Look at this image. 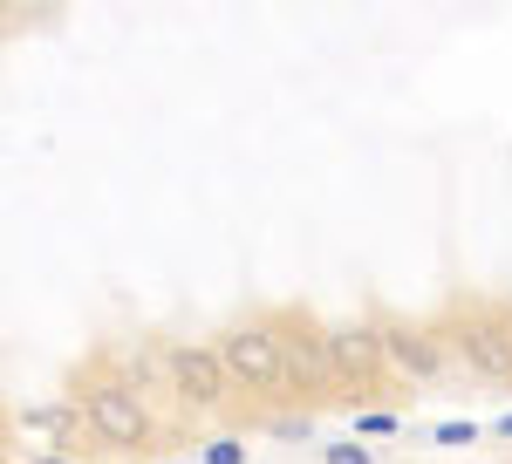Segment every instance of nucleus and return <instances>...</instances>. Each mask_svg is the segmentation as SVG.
I'll list each match as a JSON object with an SVG mask.
<instances>
[{
  "mask_svg": "<svg viewBox=\"0 0 512 464\" xmlns=\"http://www.w3.org/2000/svg\"><path fill=\"white\" fill-rule=\"evenodd\" d=\"M219 362H226V376L246 389H287V362H280V335L274 328H260V321H246L233 335H219Z\"/></svg>",
  "mask_w": 512,
  "mask_h": 464,
  "instance_id": "f257e3e1",
  "label": "nucleus"
},
{
  "mask_svg": "<svg viewBox=\"0 0 512 464\" xmlns=\"http://www.w3.org/2000/svg\"><path fill=\"white\" fill-rule=\"evenodd\" d=\"M458 355L472 362L478 376H499L512 383V314H478L458 328Z\"/></svg>",
  "mask_w": 512,
  "mask_h": 464,
  "instance_id": "39448f33",
  "label": "nucleus"
},
{
  "mask_svg": "<svg viewBox=\"0 0 512 464\" xmlns=\"http://www.w3.org/2000/svg\"><path fill=\"white\" fill-rule=\"evenodd\" d=\"M82 417H89V430L103 444H144V430H151V410L137 403V389H123V383H96Z\"/></svg>",
  "mask_w": 512,
  "mask_h": 464,
  "instance_id": "f03ea898",
  "label": "nucleus"
},
{
  "mask_svg": "<svg viewBox=\"0 0 512 464\" xmlns=\"http://www.w3.org/2000/svg\"><path fill=\"white\" fill-rule=\"evenodd\" d=\"M35 464H69V458H35Z\"/></svg>",
  "mask_w": 512,
  "mask_h": 464,
  "instance_id": "ddd939ff",
  "label": "nucleus"
},
{
  "mask_svg": "<svg viewBox=\"0 0 512 464\" xmlns=\"http://www.w3.org/2000/svg\"><path fill=\"white\" fill-rule=\"evenodd\" d=\"M328 355H335V376H342V389L369 383L390 355H383V328H362V321H349V328H328Z\"/></svg>",
  "mask_w": 512,
  "mask_h": 464,
  "instance_id": "423d86ee",
  "label": "nucleus"
},
{
  "mask_svg": "<svg viewBox=\"0 0 512 464\" xmlns=\"http://www.w3.org/2000/svg\"><path fill=\"white\" fill-rule=\"evenodd\" d=\"M171 389L192 403V410H212V403H226V362H219V348H171Z\"/></svg>",
  "mask_w": 512,
  "mask_h": 464,
  "instance_id": "20e7f679",
  "label": "nucleus"
},
{
  "mask_svg": "<svg viewBox=\"0 0 512 464\" xmlns=\"http://www.w3.org/2000/svg\"><path fill=\"white\" fill-rule=\"evenodd\" d=\"M198 464H246V444H239V437H212V444L198 451Z\"/></svg>",
  "mask_w": 512,
  "mask_h": 464,
  "instance_id": "6e6552de",
  "label": "nucleus"
},
{
  "mask_svg": "<svg viewBox=\"0 0 512 464\" xmlns=\"http://www.w3.org/2000/svg\"><path fill=\"white\" fill-rule=\"evenodd\" d=\"M383 355H390L410 383H431L437 369H444V348H437V335H417V328H383Z\"/></svg>",
  "mask_w": 512,
  "mask_h": 464,
  "instance_id": "0eeeda50",
  "label": "nucleus"
},
{
  "mask_svg": "<svg viewBox=\"0 0 512 464\" xmlns=\"http://www.w3.org/2000/svg\"><path fill=\"white\" fill-rule=\"evenodd\" d=\"M171 464H178V458H171Z\"/></svg>",
  "mask_w": 512,
  "mask_h": 464,
  "instance_id": "4468645a",
  "label": "nucleus"
},
{
  "mask_svg": "<svg viewBox=\"0 0 512 464\" xmlns=\"http://www.w3.org/2000/svg\"><path fill=\"white\" fill-rule=\"evenodd\" d=\"M499 437H512V417H499Z\"/></svg>",
  "mask_w": 512,
  "mask_h": 464,
  "instance_id": "f8f14e48",
  "label": "nucleus"
},
{
  "mask_svg": "<svg viewBox=\"0 0 512 464\" xmlns=\"http://www.w3.org/2000/svg\"><path fill=\"white\" fill-rule=\"evenodd\" d=\"M437 444L444 451H465V444H478V424H437Z\"/></svg>",
  "mask_w": 512,
  "mask_h": 464,
  "instance_id": "1a4fd4ad",
  "label": "nucleus"
},
{
  "mask_svg": "<svg viewBox=\"0 0 512 464\" xmlns=\"http://www.w3.org/2000/svg\"><path fill=\"white\" fill-rule=\"evenodd\" d=\"M274 335H280V362H287V389H342L335 355H328V335H315L308 321H287Z\"/></svg>",
  "mask_w": 512,
  "mask_h": 464,
  "instance_id": "7ed1b4c3",
  "label": "nucleus"
},
{
  "mask_svg": "<svg viewBox=\"0 0 512 464\" xmlns=\"http://www.w3.org/2000/svg\"><path fill=\"white\" fill-rule=\"evenodd\" d=\"M355 430H362V437H390L396 417H390V410H369V417H355Z\"/></svg>",
  "mask_w": 512,
  "mask_h": 464,
  "instance_id": "9b49d317",
  "label": "nucleus"
},
{
  "mask_svg": "<svg viewBox=\"0 0 512 464\" xmlns=\"http://www.w3.org/2000/svg\"><path fill=\"white\" fill-rule=\"evenodd\" d=\"M328 464H376V458H369V444L349 437V444H328Z\"/></svg>",
  "mask_w": 512,
  "mask_h": 464,
  "instance_id": "9d476101",
  "label": "nucleus"
}]
</instances>
